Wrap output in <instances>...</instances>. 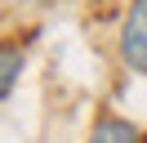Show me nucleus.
<instances>
[{
    "label": "nucleus",
    "mask_w": 147,
    "mask_h": 143,
    "mask_svg": "<svg viewBox=\"0 0 147 143\" xmlns=\"http://www.w3.org/2000/svg\"><path fill=\"white\" fill-rule=\"evenodd\" d=\"M27 49H31V31H27V36H9V40H0V103L13 94V85H18L22 67H27Z\"/></svg>",
    "instance_id": "obj_2"
},
{
    "label": "nucleus",
    "mask_w": 147,
    "mask_h": 143,
    "mask_svg": "<svg viewBox=\"0 0 147 143\" xmlns=\"http://www.w3.org/2000/svg\"><path fill=\"white\" fill-rule=\"evenodd\" d=\"M120 63L147 76V0H129V14L120 22Z\"/></svg>",
    "instance_id": "obj_1"
},
{
    "label": "nucleus",
    "mask_w": 147,
    "mask_h": 143,
    "mask_svg": "<svg viewBox=\"0 0 147 143\" xmlns=\"http://www.w3.org/2000/svg\"><path fill=\"white\" fill-rule=\"evenodd\" d=\"M85 143H143V134H138L134 121H125V116H116V112H102L98 121H94V130H89Z\"/></svg>",
    "instance_id": "obj_3"
}]
</instances>
